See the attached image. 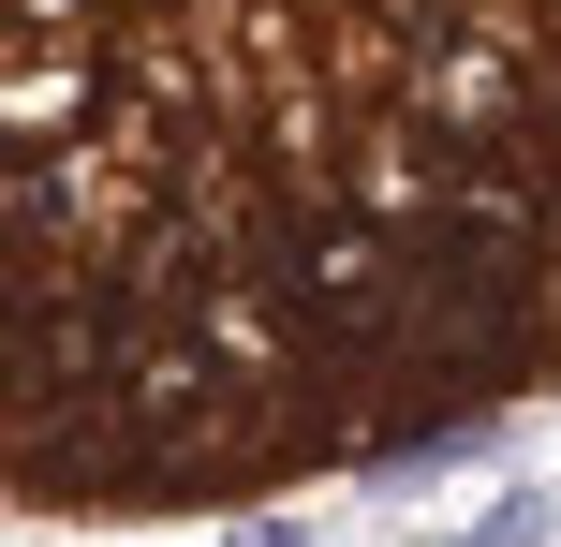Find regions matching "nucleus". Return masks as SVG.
Returning a JSON list of instances; mask_svg holds the SVG:
<instances>
[{
    "mask_svg": "<svg viewBox=\"0 0 561 547\" xmlns=\"http://www.w3.org/2000/svg\"><path fill=\"white\" fill-rule=\"evenodd\" d=\"M547 533H561V503H547V489H503V503H488L458 547H547Z\"/></svg>",
    "mask_w": 561,
    "mask_h": 547,
    "instance_id": "nucleus-1",
    "label": "nucleus"
},
{
    "mask_svg": "<svg viewBox=\"0 0 561 547\" xmlns=\"http://www.w3.org/2000/svg\"><path fill=\"white\" fill-rule=\"evenodd\" d=\"M355 15H369V30H385V45H444V30H458V15H473V0H355Z\"/></svg>",
    "mask_w": 561,
    "mask_h": 547,
    "instance_id": "nucleus-2",
    "label": "nucleus"
},
{
    "mask_svg": "<svg viewBox=\"0 0 561 547\" xmlns=\"http://www.w3.org/2000/svg\"><path fill=\"white\" fill-rule=\"evenodd\" d=\"M15 30H104V0H0Z\"/></svg>",
    "mask_w": 561,
    "mask_h": 547,
    "instance_id": "nucleus-3",
    "label": "nucleus"
},
{
    "mask_svg": "<svg viewBox=\"0 0 561 547\" xmlns=\"http://www.w3.org/2000/svg\"><path fill=\"white\" fill-rule=\"evenodd\" d=\"M237 547H310V533L296 518H237Z\"/></svg>",
    "mask_w": 561,
    "mask_h": 547,
    "instance_id": "nucleus-4",
    "label": "nucleus"
},
{
    "mask_svg": "<svg viewBox=\"0 0 561 547\" xmlns=\"http://www.w3.org/2000/svg\"><path fill=\"white\" fill-rule=\"evenodd\" d=\"M134 15H163V0H134Z\"/></svg>",
    "mask_w": 561,
    "mask_h": 547,
    "instance_id": "nucleus-5",
    "label": "nucleus"
}]
</instances>
